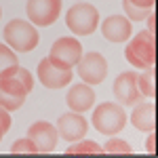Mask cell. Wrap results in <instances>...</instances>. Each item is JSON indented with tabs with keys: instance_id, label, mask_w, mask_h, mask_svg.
I'll return each mask as SVG.
<instances>
[{
	"instance_id": "obj_27",
	"label": "cell",
	"mask_w": 158,
	"mask_h": 158,
	"mask_svg": "<svg viewBox=\"0 0 158 158\" xmlns=\"http://www.w3.org/2000/svg\"><path fill=\"white\" fill-rule=\"evenodd\" d=\"M0 15H2V11H0Z\"/></svg>"
},
{
	"instance_id": "obj_23",
	"label": "cell",
	"mask_w": 158,
	"mask_h": 158,
	"mask_svg": "<svg viewBox=\"0 0 158 158\" xmlns=\"http://www.w3.org/2000/svg\"><path fill=\"white\" fill-rule=\"evenodd\" d=\"M0 124H2L4 133H6V131H11V124H13L11 112H9V110H4V108H0Z\"/></svg>"
},
{
	"instance_id": "obj_9",
	"label": "cell",
	"mask_w": 158,
	"mask_h": 158,
	"mask_svg": "<svg viewBox=\"0 0 158 158\" xmlns=\"http://www.w3.org/2000/svg\"><path fill=\"white\" fill-rule=\"evenodd\" d=\"M27 137H30L32 143L36 146L38 154H49V152H53V150L57 148L59 133H57V127H53L51 122L38 120L27 129Z\"/></svg>"
},
{
	"instance_id": "obj_26",
	"label": "cell",
	"mask_w": 158,
	"mask_h": 158,
	"mask_svg": "<svg viewBox=\"0 0 158 158\" xmlns=\"http://www.w3.org/2000/svg\"><path fill=\"white\" fill-rule=\"evenodd\" d=\"M2 137H4V129H2V124H0V141H2Z\"/></svg>"
},
{
	"instance_id": "obj_3",
	"label": "cell",
	"mask_w": 158,
	"mask_h": 158,
	"mask_svg": "<svg viewBox=\"0 0 158 158\" xmlns=\"http://www.w3.org/2000/svg\"><path fill=\"white\" fill-rule=\"evenodd\" d=\"M91 120H93V127L101 135H116L120 133L124 129V124H127V112L120 103L103 101L95 108Z\"/></svg>"
},
{
	"instance_id": "obj_4",
	"label": "cell",
	"mask_w": 158,
	"mask_h": 158,
	"mask_svg": "<svg viewBox=\"0 0 158 158\" xmlns=\"http://www.w3.org/2000/svg\"><path fill=\"white\" fill-rule=\"evenodd\" d=\"M65 25L76 36H89L97 30L99 25V11L95 4L89 2H76L65 13Z\"/></svg>"
},
{
	"instance_id": "obj_11",
	"label": "cell",
	"mask_w": 158,
	"mask_h": 158,
	"mask_svg": "<svg viewBox=\"0 0 158 158\" xmlns=\"http://www.w3.org/2000/svg\"><path fill=\"white\" fill-rule=\"evenodd\" d=\"M89 131V124H86L85 116L78 114V112H68V114H61L59 120H57V133L63 141H78L82 139Z\"/></svg>"
},
{
	"instance_id": "obj_10",
	"label": "cell",
	"mask_w": 158,
	"mask_h": 158,
	"mask_svg": "<svg viewBox=\"0 0 158 158\" xmlns=\"http://www.w3.org/2000/svg\"><path fill=\"white\" fill-rule=\"evenodd\" d=\"M25 97H27V91L15 76L0 78V108L15 112L23 106Z\"/></svg>"
},
{
	"instance_id": "obj_21",
	"label": "cell",
	"mask_w": 158,
	"mask_h": 158,
	"mask_svg": "<svg viewBox=\"0 0 158 158\" xmlns=\"http://www.w3.org/2000/svg\"><path fill=\"white\" fill-rule=\"evenodd\" d=\"M11 152H13V154H38L36 146L32 143V139H30V137L17 139V141L11 146Z\"/></svg>"
},
{
	"instance_id": "obj_19",
	"label": "cell",
	"mask_w": 158,
	"mask_h": 158,
	"mask_svg": "<svg viewBox=\"0 0 158 158\" xmlns=\"http://www.w3.org/2000/svg\"><path fill=\"white\" fill-rule=\"evenodd\" d=\"M68 154H103V148L91 139H82V141L78 139L68 148Z\"/></svg>"
},
{
	"instance_id": "obj_1",
	"label": "cell",
	"mask_w": 158,
	"mask_h": 158,
	"mask_svg": "<svg viewBox=\"0 0 158 158\" xmlns=\"http://www.w3.org/2000/svg\"><path fill=\"white\" fill-rule=\"evenodd\" d=\"M124 59L137 70L154 68L156 63V38L148 30L137 32L133 38H129V44L124 49Z\"/></svg>"
},
{
	"instance_id": "obj_8",
	"label": "cell",
	"mask_w": 158,
	"mask_h": 158,
	"mask_svg": "<svg viewBox=\"0 0 158 158\" xmlns=\"http://www.w3.org/2000/svg\"><path fill=\"white\" fill-rule=\"evenodd\" d=\"M49 57L65 68H76V63L82 57V44H80V40L72 36H63L53 42Z\"/></svg>"
},
{
	"instance_id": "obj_15",
	"label": "cell",
	"mask_w": 158,
	"mask_h": 158,
	"mask_svg": "<svg viewBox=\"0 0 158 158\" xmlns=\"http://www.w3.org/2000/svg\"><path fill=\"white\" fill-rule=\"evenodd\" d=\"M131 124L141 133H150L156 129V106L152 101H139L135 103L133 112H131Z\"/></svg>"
},
{
	"instance_id": "obj_2",
	"label": "cell",
	"mask_w": 158,
	"mask_h": 158,
	"mask_svg": "<svg viewBox=\"0 0 158 158\" xmlns=\"http://www.w3.org/2000/svg\"><path fill=\"white\" fill-rule=\"evenodd\" d=\"M38 36L34 23L25 19H11L4 25V44H9L15 53H30L38 47Z\"/></svg>"
},
{
	"instance_id": "obj_16",
	"label": "cell",
	"mask_w": 158,
	"mask_h": 158,
	"mask_svg": "<svg viewBox=\"0 0 158 158\" xmlns=\"http://www.w3.org/2000/svg\"><path fill=\"white\" fill-rule=\"evenodd\" d=\"M156 0H122V9L129 21H143L146 15L154 9Z\"/></svg>"
},
{
	"instance_id": "obj_24",
	"label": "cell",
	"mask_w": 158,
	"mask_h": 158,
	"mask_svg": "<svg viewBox=\"0 0 158 158\" xmlns=\"http://www.w3.org/2000/svg\"><path fill=\"white\" fill-rule=\"evenodd\" d=\"M146 19H148V32L150 34H154V23H156V17H154V9L146 15Z\"/></svg>"
},
{
	"instance_id": "obj_6",
	"label": "cell",
	"mask_w": 158,
	"mask_h": 158,
	"mask_svg": "<svg viewBox=\"0 0 158 158\" xmlns=\"http://www.w3.org/2000/svg\"><path fill=\"white\" fill-rule=\"evenodd\" d=\"M25 13L30 23L49 27L53 25L61 15V0H27Z\"/></svg>"
},
{
	"instance_id": "obj_18",
	"label": "cell",
	"mask_w": 158,
	"mask_h": 158,
	"mask_svg": "<svg viewBox=\"0 0 158 158\" xmlns=\"http://www.w3.org/2000/svg\"><path fill=\"white\" fill-rule=\"evenodd\" d=\"M137 86L143 99H154L156 95V72L154 68H148L143 74H137Z\"/></svg>"
},
{
	"instance_id": "obj_13",
	"label": "cell",
	"mask_w": 158,
	"mask_h": 158,
	"mask_svg": "<svg viewBox=\"0 0 158 158\" xmlns=\"http://www.w3.org/2000/svg\"><path fill=\"white\" fill-rule=\"evenodd\" d=\"M101 34L110 42H127L133 34V21L122 15H110L101 23Z\"/></svg>"
},
{
	"instance_id": "obj_14",
	"label": "cell",
	"mask_w": 158,
	"mask_h": 158,
	"mask_svg": "<svg viewBox=\"0 0 158 158\" xmlns=\"http://www.w3.org/2000/svg\"><path fill=\"white\" fill-rule=\"evenodd\" d=\"M65 103H68V108L72 110V112L82 114V112H86V110H91L95 106V91L86 82L74 85L68 91V95H65Z\"/></svg>"
},
{
	"instance_id": "obj_20",
	"label": "cell",
	"mask_w": 158,
	"mask_h": 158,
	"mask_svg": "<svg viewBox=\"0 0 158 158\" xmlns=\"http://www.w3.org/2000/svg\"><path fill=\"white\" fill-rule=\"evenodd\" d=\"M110 137H112V135H110ZM103 152H106V154H131V152H133V148H131L129 141H124V139L112 137L110 141H106Z\"/></svg>"
},
{
	"instance_id": "obj_5",
	"label": "cell",
	"mask_w": 158,
	"mask_h": 158,
	"mask_svg": "<svg viewBox=\"0 0 158 158\" xmlns=\"http://www.w3.org/2000/svg\"><path fill=\"white\" fill-rule=\"evenodd\" d=\"M38 80L42 82V86H47L51 91L55 89H61V86L70 85L72 82V68H65L57 61H53L51 57H44V59L38 63Z\"/></svg>"
},
{
	"instance_id": "obj_7",
	"label": "cell",
	"mask_w": 158,
	"mask_h": 158,
	"mask_svg": "<svg viewBox=\"0 0 158 158\" xmlns=\"http://www.w3.org/2000/svg\"><path fill=\"white\" fill-rule=\"evenodd\" d=\"M76 68H78V76L91 86L103 82L106 76H108V61H106V57L101 53H95V51H91L86 55L82 53V57L76 63Z\"/></svg>"
},
{
	"instance_id": "obj_22",
	"label": "cell",
	"mask_w": 158,
	"mask_h": 158,
	"mask_svg": "<svg viewBox=\"0 0 158 158\" xmlns=\"http://www.w3.org/2000/svg\"><path fill=\"white\" fill-rule=\"evenodd\" d=\"M15 78H17V80L25 86V91H27V93L34 89V76L30 74V70H27V68H21V65H19V68H17V72H15Z\"/></svg>"
},
{
	"instance_id": "obj_12",
	"label": "cell",
	"mask_w": 158,
	"mask_h": 158,
	"mask_svg": "<svg viewBox=\"0 0 158 158\" xmlns=\"http://www.w3.org/2000/svg\"><path fill=\"white\" fill-rule=\"evenodd\" d=\"M114 95L118 99L120 106H135L141 101V93L137 86V74L135 72H122L118 74V78L114 80Z\"/></svg>"
},
{
	"instance_id": "obj_25",
	"label": "cell",
	"mask_w": 158,
	"mask_h": 158,
	"mask_svg": "<svg viewBox=\"0 0 158 158\" xmlns=\"http://www.w3.org/2000/svg\"><path fill=\"white\" fill-rule=\"evenodd\" d=\"M154 141H156V135H154V131H150V137H148V152H154Z\"/></svg>"
},
{
	"instance_id": "obj_17",
	"label": "cell",
	"mask_w": 158,
	"mask_h": 158,
	"mask_svg": "<svg viewBox=\"0 0 158 158\" xmlns=\"http://www.w3.org/2000/svg\"><path fill=\"white\" fill-rule=\"evenodd\" d=\"M17 68H19V57H17V53H15L9 44L0 42V78L15 76Z\"/></svg>"
}]
</instances>
